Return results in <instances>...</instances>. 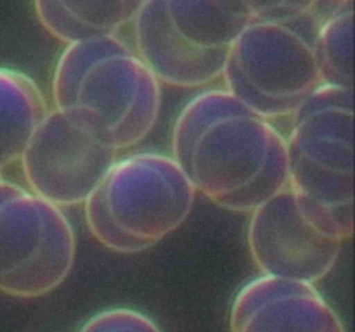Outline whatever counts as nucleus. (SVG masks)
<instances>
[{"instance_id": "nucleus-1", "label": "nucleus", "mask_w": 355, "mask_h": 332, "mask_svg": "<svg viewBox=\"0 0 355 332\" xmlns=\"http://www.w3.org/2000/svg\"><path fill=\"white\" fill-rule=\"evenodd\" d=\"M170 156L196 194L234 213H252L288 185L284 135L224 89L184 104Z\"/></svg>"}, {"instance_id": "nucleus-2", "label": "nucleus", "mask_w": 355, "mask_h": 332, "mask_svg": "<svg viewBox=\"0 0 355 332\" xmlns=\"http://www.w3.org/2000/svg\"><path fill=\"white\" fill-rule=\"evenodd\" d=\"M52 109L121 152L148 138L162 111V85L118 35L64 47L52 71Z\"/></svg>"}, {"instance_id": "nucleus-3", "label": "nucleus", "mask_w": 355, "mask_h": 332, "mask_svg": "<svg viewBox=\"0 0 355 332\" xmlns=\"http://www.w3.org/2000/svg\"><path fill=\"white\" fill-rule=\"evenodd\" d=\"M329 2H253L252 19L229 50L222 80L267 121L290 118L321 86L315 38Z\"/></svg>"}, {"instance_id": "nucleus-4", "label": "nucleus", "mask_w": 355, "mask_h": 332, "mask_svg": "<svg viewBox=\"0 0 355 332\" xmlns=\"http://www.w3.org/2000/svg\"><path fill=\"white\" fill-rule=\"evenodd\" d=\"M290 120L288 190L312 227L347 241L354 234V90L321 85Z\"/></svg>"}, {"instance_id": "nucleus-5", "label": "nucleus", "mask_w": 355, "mask_h": 332, "mask_svg": "<svg viewBox=\"0 0 355 332\" xmlns=\"http://www.w3.org/2000/svg\"><path fill=\"white\" fill-rule=\"evenodd\" d=\"M196 196L172 156L137 152L111 166L83 203V213L103 248L139 255L186 223Z\"/></svg>"}, {"instance_id": "nucleus-6", "label": "nucleus", "mask_w": 355, "mask_h": 332, "mask_svg": "<svg viewBox=\"0 0 355 332\" xmlns=\"http://www.w3.org/2000/svg\"><path fill=\"white\" fill-rule=\"evenodd\" d=\"M253 2L144 0L132 19L134 50L159 85L201 89L222 78Z\"/></svg>"}, {"instance_id": "nucleus-7", "label": "nucleus", "mask_w": 355, "mask_h": 332, "mask_svg": "<svg viewBox=\"0 0 355 332\" xmlns=\"http://www.w3.org/2000/svg\"><path fill=\"white\" fill-rule=\"evenodd\" d=\"M76 239L59 208L10 183L0 197V293L37 299L71 273Z\"/></svg>"}, {"instance_id": "nucleus-8", "label": "nucleus", "mask_w": 355, "mask_h": 332, "mask_svg": "<svg viewBox=\"0 0 355 332\" xmlns=\"http://www.w3.org/2000/svg\"><path fill=\"white\" fill-rule=\"evenodd\" d=\"M120 152L73 127L49 109L21 154L28 190L52 206H83Z\"/></svg>"}, {"instance_id": "nucleus-9", "label": "nucleus", "mask_w": 355, "mask_h": 332, "mask_svg": "<svg viewBox=\"0 0 355 332\" xmlns=\"http://www.w3.org/2000/svg\"><path fill=\"white\" fill-rule=\"evenodd\" d=\"M246 244L260 275L315 286L335 268L343 242L312 227L286 187L252 211Z\"/></svg>"}, {"instance_id": "nucleus-10", "label": "nucleus", "mask_w": 355, "mask_h": 332, "mask_svg": "<svg viewBox=\"0 0 355 332\" xmlns=\"http://www.w3.org/2000/svg\"><path fill=\"white\" fill-rule=\"evenodd\" d=\"M231 332H347L315 286L260 275L236 294Z\"/></svg>"}, {"instance_id": "nucleus-11", "label": "nucleus", "mask_w": 355, "mask_h": 332, "mask_svg": "<svg viewBox=\"0 0 355 332\" xmlns=\"http://www.w3.org/2000/svg\"><path fill=\"white\" fill-rule=\"evenodd\" d=\"M139 2H71V0H37L33 3L35 17L51 37L64 47L118 35L132 23Z\"/></svg>"}, {"instance_id": "nucleus-12", "label": "nucleus", "mask_w": 355, "mask_h": 332, "mask_svg": "<svg viewBox=\"0 0 355 332\" xmlns=\"http://www.w3.org/2000/svg\"><path fill=\"white\" fill-rule=\"evenodd\" d=\"M47 113L45 97L33 78L16 69L0 68V175L19 163Z\"/></svg>"}, {"instance_id": "nucleus-13", "label": "nucleus", "mask_w": 355, "mask_h": 332, "mask_svg": "<svg viewBox=\"0 0 355 332\" xmlns=\"http://www.w3.org/2000/svg\"><path fill=\"white\" fill-rule=\"evenodd\" d=\"M321 85L354 90V2H329L315 38Z\"/></svg>"}, {"instance_id": "nucleus-14", "label": "nucleus", "mask_w": 355, "mask_h": 332, "mask_svg": "<svg viewBox=\"0 0 355 332\" xmlns=\"http://www.w3.org/2000/svg\"><path fill=\"white\" fill-rule=\"evenodd\" d=\"M78 332H163L159 325L134 308H110L94 315Z\"/></svg>"}, {"instance_id": "nucleus-15", "label": "nucleus", "mask_w": 355, "mask_h": 332, "mask_svg": "<svg viewBox=\"0 0 355 332\" xmlns=\"http://www.w3.org/2000/svg\"><path fill=\"white\" fill-rule=\"evenodd\" d=\"M10 183H12V182H10V180L3 178V176L0 175V197H2L3 194H6V190L9 189V187H10Z\"/></svg>"}]
</instances>
